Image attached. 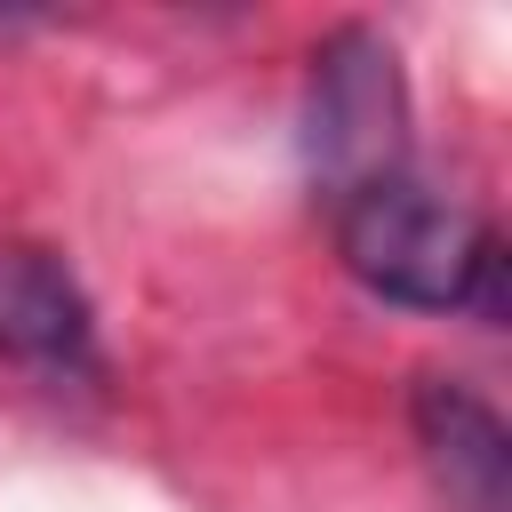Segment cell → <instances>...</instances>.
<instances>
[{
    "instance_id": "obj_3",
    "label": "cell",
    "mask_w": 512,
    "mask_h": 512,
    "mask_svg": "<svg viewBox=\"0 0 512 512\" xmlns=\"http://www.w3.org/2000/svg\"><path fill=\"white\" fill-rule=\"evenodd\" d=\"M0 360L40 384L96 376V312L72 264L32 240H0Z\"/></svg>"
},
{
    "instance_id": "obj_4",
    "label": "cell",
    "mask_w": 512,
    "mask_h": 512,
    "mask_svg": "<svg viewBox=\"0 0 512 512\" xmlns=\"http://www.w3.org/2000/svg\"><path fill=\"white\" fill-rule=\"evenodd\" d=\"M408 424H416V448L456 512H512V424L496 416V400L480 384L416 376Z\"/></svg>"
},
{
    "instance_id": "obj_1",
    "label": "cell",
    "mask_w": 512,
    "mask_h": 512,
    "mask_svg": "<svg viewBox=\"0 0 512 512\" xmlns=\"http://www.w3.org/2000/svg\"><path fill=\"white\" fill-rule=\"evenodd\" d=\"M336 256L344 272L408 312H472L504 320V240L424 176H376L336 200Z\"/></svg>"
},
{
    "instance_id": "obj_2",
    "label": "cell",
    "mask_w": 512,
    "mask_h": 512,
    "mask_svg": "<svg viewBox=\"0 0 512 512\" xmlns=\"http://www.w3.org/2000/svg\"><path fill=\"white\" fill-rule=\"evenodd\" d=\"M408 152V88H400V56L384 32L344 24L312 48V88H304V168L328 200L400 176Z\"/></svg>"
}]
</instances>
